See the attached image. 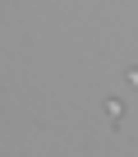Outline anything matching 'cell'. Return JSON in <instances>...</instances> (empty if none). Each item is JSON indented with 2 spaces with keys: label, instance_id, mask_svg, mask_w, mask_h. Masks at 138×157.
<instances>
[{
  "label": "cell",
  "instance_id": "obj_1",
  "mask_svg": "<svg viewBox=\"0 0 138 157\" xmlns=\"http://www.w3.org/2000/svg\"><path fill=\"white\" fill-rule=\"evenodd\" d=\"M124 83H129V88H138V69H129V74H124Z\"/></svg>",
  "mask_w": 138,
  "mask_h": 157
}]
</instances>
